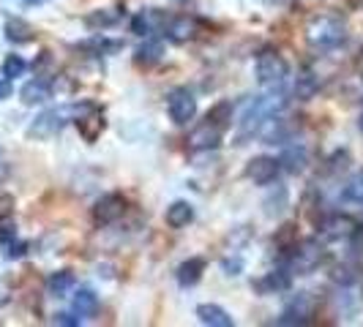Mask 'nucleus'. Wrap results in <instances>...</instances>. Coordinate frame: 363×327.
<instances>
[{
    "mask_svg": "<svg viewBox=\"0 0 363 327\" xmlns=\"http://www.w3.org/2000/svg\"><path fill=\"white\" fill-rule=\"evenodd\" d=\"M93 104H63V107H55V109H44L41 115H36V120L28 126V137L30 139H38V142H44V139H52L57 137L63 126L69 123V120H77L85 109H91Z\"/></svg>",
    "mask_w": 363,
    "mask_h": 327,
    "instance_id": "f257e3e1",
    "label": "nucleus"
},
{
    "mask_svg": "<svg viewBox=\"0 0 363 327\" xmlns=\"http://www.w3.org/2000/svg\"><path fill=\"white\" fill-rule=\"evenodd\" d=\"M347 38L345 22L333 14H317L306 22V41L320 50H333Z\"/></svg>",
    "mask_w": 363,
    "mask_h": 327,
    "instance_id": "f03ea898",
    "label": "nucleus"
},
{
    "mask_svg": "<svg viewBox=\"0 0 363 327\" xmlns=\"http://www.w3.org/2000/svg\"><path fill=\"white\" fill-rule=\"evenodd\" d=\"M257 82L265 88V91H276L284 85V79L290 76V66L276 50H265V52L257 54Z\"/></svg>",
    "mask_w": 363,
    "mask_h": 327,
    "instance_id": "7ed1b4c3",
    "label": "nucleus"
},
{
    "mask_svg": "<svg viewBox=\"0 0 363 327\" xmlns=\"http://www.w3.org/2000/svg\"><path fill=\"white\" fill-rule=\"evenodd\" d=\"M167 109H169V117H172V123H189V120H194V115H197V98H194V93L189 91V88H175V91L167 96Z\"/></svg>",
    "mask_w": 363,
    "mask_h": 327,
    "instance_id": "20e7f679",
    "label": "nucleus"
},
{
    "mask_svg": "<svg viewBox=\"0 0 363 327\" xmlns=\"http://www.w3.org/2000/svg\"><path fill=\"white\" fill-rule=\"evenodd\" d=\"M314 297L309 292H298L290 303L284 306L281 316H279V325H306L311 316H314Z\"/></svg>",
    "mask_w": 363,
    "mask_h": 327,
    "instance_id": "39448f33",
    "label": "nucleus"
},
{
    "mask_svg": "<svg viewBox=\"0 0 363 327\" xmlns=\"http://www.w3.org/2000/svg\"><path fill=\"white\" fill-rule=\"evenodd\" d=\"M292 270L298 272H311L323 259H325V251H323V246L317 243V240H303L301 246L295 243L292 246Z\"/></svg>",
    "mask_w": 363,
    "mask_h": 327,
    "instance_id": "423d86ee",
    "label": "nucleus"
},
{
    "mask_svg": "<svg viewBox=\"0 0 363 327\" xmlns=\"http://www.w3.org/2000/svg\"><path fill=\"white\" fill-rule=\"evenodd\" d=\"M221 137H224V126H218L213 120H205L202 126H197L191 134H189V150L194 153H202V150H213V147L221 145Z\"/></svg>",
    "mask_w": 363,
    "mask_h": 327,
    "instance_id": "0eeeda50",
    "label": "nucleus"
},
{
    "mask_svg": "<svg viewBox=\"0 0 363 327\" xmlns=\"http://www.w3.org/2000/svg\"><path fill=\"white\" fill-rule=\"evenodd\" d=\"M279 169H281V164L271 159V156H255L252 161L246 164V178L255 185H268V183L279 178Z\"/></svg>",
    "mask_w": 363,
    "mask_h": 327,
    "instance_id": "6e6552de",
    "label": "nucleus"
},
{
    "mask_svg": "<svg viewBox=\"0 0 363 327\" xmlns=\"http://www.w3.org/2000/svg\"><path fill=\"white\" fill-rule=\"evenodd\" d=\"M123 213H126V200L121 194H107V197H101V200L96 202L93 221L101 224V226H107V224H115Z\"/></svg>",
    "mask_w": 363,
    "mask_h": 327,
    "instance_id": "1a4fd4ad",
    "label": "nucleus"
},
{
    "mask_svg": "<svg viewBox=\"0 0 363 327\" xmlns=\"http://www.w3.org/2000/svg\"><path fill=\"white\" fill-rule=\"evenodd\" d=\"M74 123H77L79 134H82L88 142H96V139L101 137V131L107 128V123H104V115H101V112H99L96 107L85 109V112H82V115H79Z\"/></svg>",
    "mask_w": 363,
    "mask_h": 327,
    "instance_id": "9d476101",
    "label": "nucleus"
},
{
    "mask_svg": "<svg viewBox=\"0 0 363 327\" xmlns=\"http://www.w3.org/2000/svg\"><path fill=\"white\" fill-rule=\"evenodd\" d=\"M19 98H22V104H28V107H36V104H44V101H50L52 98V85L47 82V79H30L22 91H19Z\"/></svg>",
    "mask_w": 363,
    "mask_h": 327,
    "instance_id": "9b49d317",
    "label": "nucleus"
},
{
    "mask_svg": "<svg viewBox=\"0 0 363 327\" xmlns=\"http://www.w3.org/2000/svg\"><path fill=\"white\" fill-rule=\"evenodd\" d=\"M164 25H167V19H164V14L156 11V8H143L137 17L131 19V30L140 33V36H150V33H156Z\"/></svg>",
    "mask_w": 363,
    "mask_h": 327,
    "instance_id": "f8f14e48",
    "label": "nucleus"
},
{
    "mask_svg": "<svg viewBox=\"0 0 363 327\" xmlns=\"http://www.w3.org/2000/svg\"><path fill=\"white\" fill-rule=\"evenodd\" d=\"M164 28H167V38H169V41H178V44L191 41V38L197 36V22H194V19H189V17L169 19Z\"/></svg>",
    "mask_w": 363,
    "mask_h": 327,
    "instance_id": "ddd939ff",
    "label": "nucleus"
},
{
    "mask_svg": "<svg viewBox=\"0 0 363 327\" xmlns=\"http://www.w3.org/2000/svg\"><path fill=\"white\" fill-rule=\"evenodd\" d=\"M197 319H200L202 325H211V327H233V316L227 314V311L216 306V303H202L200 309H197Z\"/></svg>",
    "mask_w": 363,
    "mask_h": 327,
    "instance_id": "4468645a",
    "label": "nucleus"
},
{
    "mask_svg": "<svg viewBox=\"0 0 363 327\" xmlns=\"http://www.w3.org/2000/svg\"><path fill=\"white\" fill-rule=\"evenodd\" d=\"M355 226H358V221L350 216H330L323 224V232H325L328 237H333V240H350V235L355 232Z\"/></svg>",
    "mask_w": 363,
    "mask_h": 327,
    "instance_id": "2eb2a0df",
    "label": "nucleus"
},
{
    "mask_svg": "<svg viewBox=\"0 0 363 327\" xmlns=\"http://www.w3.org/2000/svg\"><path fill=\"white\" fill-rule=\"evenodd\" d=\"M167 226H172V229H183V226H189L191 221H194V207L189 205V202H172L169 207H167Z\"/></svg>",
    "mask_w": 363,
    "mask_h": 327,
    "instance_id": "dca6fc26",
    "label": "nucleus"
},
{
    "mask_svg": "<svg viewBox=\"0 0 363 327\" xmlns=\"http://www.w3.org/2000/svg\"><path fill=\"white\" fill-rule=\"evenodd\" d=\"M279 164H281L287 172L298 175V172H303V169H306V164H309V150H306L303 145H290L284 153H281Z\"/></svg>",
    "mask_w": 363,
    "mask_h": 327,
    "instance_id": "f3484780",
    "label": "nucleus"
},
{
    "mask_svg": "<svg viewBox=\"0 0 363 327\" xmlns=\"http://www.w3.org/2000/svg\"><path fill=\"white\" fill-rule=\"evenodd\" d=\"M72 309L79 319H91V316H96V311H99V294L93 289H79L74 294Z\"/></svg>",
    "mask_w": 363,
    "mask_h": 327,
    "instance_id": "a211bd4d",
    "label": "nucleus"
},
{
    "mask_svg": "<svg viewBox=\"0 0 363 327\" xmlns=\"http://www.w3.org/2000/svg\"><path fill=\"white\" fill-rule=\"evenodd\" d=\"M202 272H205V259L191 256L189 262H183L181 268H178V284L181 287H194L202 278Z\"/></svg>",
    "mask_w": 363,
    "mask_h": 327,
    "instance_id": "6ab92c4d",
    "label": "nucleus"
},
{
    "mask_svg": "<svg viewBox=\"0 0 363 327\" xmlns=\"http://www.w3.org/2000/svg\"><path fill=\"white\" fill-rule=\"evenodd\" d=\"M257 292H262V294H271V292H284L290 289V272L284 270H273L268 272L265 278H259L255 284Z\"/></svg>",
    "mask_w": 363,
    "mask_h": 327,
    "instance_id": "aec40b11",
    "label": "nucleus"
},
{
    "mask_svg": "<svg viewBox=\"0 0 363 327\" xmlns=\"http://www.w3.org/2000/svg\"><path fill=\"white\" fill-rule=\"evenodd\" d=\"M3 33H6L9 41H14V44H25V41H30V38H33V28H30L25 19L9 17L6 19V25H3Z\"/></svg>",
    "mask_w": 363,
    "mask_h": 327,
    "instance_id": "412c9836",
    "label": "nucleus"
},
{
    "mask_svg": "<svg viewBox=\"0 0 363 327\" xmlns=\"http://www.w3.org/2000/svg\"><path fill=\"white\" fill-rule=\"evenodd\" d=\"M74 284H77V278H74L72 270H57V272L50 275V281H47V292H50L52 297H66V294L74 289Z\"/></svg>",
    "mask_w": 363,
    "mask_h": 327,
    "instance_id": "4be33fe9",
    "label": "nucleus"
},
{
    "mask_svg": "<svg viewBox=\"0 0 363 327\" xmlns=\"http://www.w3.org/2000/svg\"><path fill=\"white\" fill-rule=\"evenodd\" d=\"M317 91H320V79L314 76V71L303 69V71L298 74V79H295V96L301 101H309V98L317 96Z\"/></svg>",
    "mask_w": 363,
    "mask_h": 327,
    "instance_id": "5701e85b",
    "label": "nucleus"
},
{
    "mask_svg": "<svg viewBox=\"0 0 363 327\" xmlns=\"http://www.w3.org/2000/svg\"><path fill=\"white\" fill-rule=\"evenodd\" d=\"M164 54V47L162 41H156V38H147L145 44L137 50V63L140 66H153V63H159Z\"/></svg>",
    "mask_w": 363,
    "mask_h": 327,
    "instance_id": "b1692460",
    "label": "nucleus"
},
{
    "mask_svg": "<svg viewBox=\"0 0 363 327\" xmlns=\"http://www.w3.org/2000/svg\"><path fill=\"white\" fill-rule=\"evenodd\" d=\"M262 207H265V216L268 218L281 216V213H284V207H287V188H284V185H279L271 197L262 202Z\"/></svg>",
    "mask_w": 363,
    "mask_h": 327,
    "instance_id": "393cba45",
    "label": "nucleus"
},
{
    "mask_svg": "<svg viewBox=\"0 0 363 327\" xmlns=\"http://www.w3.org/2000/svg\"><path fill=\"white\" fill-rule=\"evenodd\" d=\"M25 69H28V63H25L19 54H6L0 74H3L6 79H17V76H22V74H25Z\"/></svg>",
    "mask_w": 363,
    "mask_h": 327,
    "instance_id": "a878e982",
    "label": "nucleus"
},
{
    "mask_svg": "<svg viewBox=\"0 0 363 327\" xmlns=\"http://www.w3.org/2000/svg\"><path fill=\"white\" fill-rule=\"evenodd\" d=\"M342 197H345L347 202H363V169L358 172V175H352V178L347 180Z\"/></svg>",
    "mask_w": 363,
    "mask_h": 327,
    "instance_id": "bb28decb",
    "label": "nucleus"
},
{
    "mask_svg": "<svg viewBox=\"0 0 363 327\" xmlns=\"http://www.w3.org/2000/svg\"><path fill=\"white\" fill-rule=\"evenodd\" d=\"M276 246H281L284 251H292V246H295V226H292V224L281 226V232L276 237Z\"/></svg>",
    "mask_w": 363,
    "mask_h": 327,
    "instance_id": "cd10ccee",
    "label": "nucleus"
},
{
    "mask_svg": "<svg viewBox=\"0 0 363 327\" xmlns=\"http://www.w3.org/2000/svg\"><path fill=\"white\" fill-rule=\"evenodd\" d=\"M118 22V14H107V11H96L88 17V25L93 28H107V25H115Z\"/></svg>",
    "mask_w": 363,
    "mask_h": 327,
    "instance_id": "c85d7f7f",
    "label": "nucleus"
},
{
    "mask_svg": "<svg viewBox=\"0 0 363 327\" xmlns=\"http://www.w3.org/2000/svg\"><path fill=\"white\" fill-rule=\"evenodd\" d=\"M82 319L79 316H72V314H57L55 316V325H69V327H74V325H79Z\"/></svg>",
    "mask_w": 363,
    "mask_h": 327,
    "instance_id": "c756f323",
    "label": "nucleus"
},
{
    "mask_svg": "<svg viewBox=\"0 0 363 327\" xmlns=\"http://www.w3.org/2000/svg\"><path fill=\"white\" fill-rule=\"evenodd\" d=\"M352 278H355V275L347 270V268H336V270H333V281H342V284H352Z\"/></svg>",
    "mask_w": 363,
    "mask_h": 327,
    "instance_id": "7c9ffc66",
    "label": "nucleus"
},
{
    "mask_svg": "<svg viewBox=\"0 0 363 327\" xmlns=\"http://www.w3.org/2000/svg\"><path fill=\"white\" fill-rule=\"evenodd\" d=\"M9 96H11V79H6V76L0 74V101L9 98Z\"/></svg>",
    "mask_w": 363,
    "mask_h": 327,
    "instance_id": "2f4dec72",
    "label": "nucleus"
},
{
    "mask_svg": "<svg viewBox=\"0 0 363 327\" xmlns=\"http://www.w3.org/2000/svg\"><path fill=\"white\" fill-rule=\"evenodd\" d=\"M3 169H6V161H3V147H0V175H3Z\"/></svg>",
    "mask_w": 363,
    "mask_h": 327,
    "instance_id": "473e14b6",
    "label": "nucleus"
},
{
    "mask_svg": "<svg viewBox=\"0 0 363 327\" xmlns=\"http://www.w3.org/2000/svg\"><path fill=\"white\" fill-rule=\"evenodd\" d=\"M361 128H363V117H361Z\"/></svg>",
    "mask_w": 363,
    "mask_h": 327,
    "instance_id": "72a5a7b5",
    "label": "nucleus"
},
{
    "mask_svg": "<svg viewBox=\"0 0 363 327\" xmlns=\"http://www.w3.org/2000/svg\"><path fill=\"white\" fill-rule=\"evenodd\" d=\"M361 284H363V278H361Z\"/></svg>",
    "mask_w": 363,
    "mask_h": 327,
    "instance_id": "f704fd0d",
    "label": "nucleus"
}]
</instances>
